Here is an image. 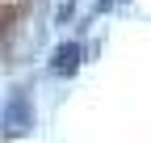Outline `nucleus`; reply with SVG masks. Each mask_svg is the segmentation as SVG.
<instances>
[{
	"label": "nucleus",
	"instance_id": "f257e3e1",
	"mask_svg": "<svg viewBox=\"0 0 151 143\" xmlns=\"http://www.w3.org/2000/svg\"><path fill=\"white\" fill-rule=\"evenodd\" d=\"M34 131V101H29V93L25 88H13V97H9V105H4V131L0 135H29Z\"/></svg>",
	"mask_w": 151,
	"mask_h": 143
},
{
	"label": "nucleus",
	"instance_id": "f03ea898",
	"mask_svg": "<svg viewBox=\"0 0 151 143\" xmlns=\"http://www.w3.org/2000/svg\"><path fill=\"white\" fill-rule=\"evenodd\" d=\"M80 59H84L80 42H63L59 51H55V59H50V72H55V76H76V67H80Z\"/></svg>",
	"mask_w": 151,
	"mask_h": 143
},
{
	"label": "nucleus",
	"instance_id": "7ed1b4c3",
	"mask_svg": "<svg viewBox=\"0 0 151 143\" xmlns=\"http://www.w3.org/2000/svg\"><path fill=\"white\" fill-rule=\"evenodd\" d=\"M9 25V9H0V30H4Z\"/></svg>",
	"mask_w": 151,
	"mask_h": 143
},
{
	"label": "nucleus",
	"instance_id": "20e7f679",
	"mask_svg": "<svg viewBox=\"0 0 151 143\" xmlns=\"http://www.w3.org/2000/svg\"><path fill=\"white\" fill-rule=\"evenodd\" d=\"M109 4H113V0H101V9H109Z\"/></svg>",
	"mask_w": 151,
	"mask_h": 143
}]
</instances>
